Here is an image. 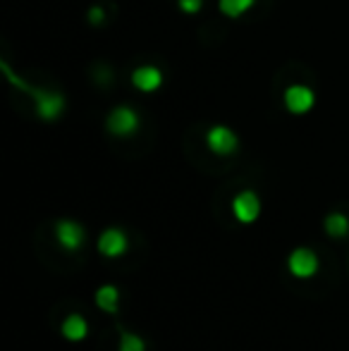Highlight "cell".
<instances>
[{"label":"cell","instance_id":"cell-6","mask_svg":"<svg viewBox=\"0 0 349 351\" xmlns=\"http://www.w3.org/2000/svg\"><path fill=\"white\" fill-rule=\"evenodd\" d=\"M56 237H58V244L67 251H77L82 249L84 244V227L80 222H72V220H60L56 225Z\"/></svg>","mask_w":349,"mask_h":351},{"label":"cell","instance_id":"cell-1","mask_svg":"<svg viewBox=\"0 0 349 351\" xmlns=\"http://www.w3.org/2000/svg\"><path fill=\"white\" fill-rule=\"evenodd\" d=\"M106 125L110 134L125 139V136H132L139 130V115H136V110H132L130 106H120V108H115V110H110Z\"/></svg>","mask_w":349,"mask_h":351},{"label":"cell","instance_id":"cell-2","mask_svg":"<svg viewBox=\"0 0 349 351\" xmlns=\"http://www.w3.org/2000/svg\"><path fill=\"white\" fill-rule=\"evenodd\" d=\"M34 108H36V115L41 117V120L53 122L65 110V98H62V93L38 88V91H34Z\"/></svg>","mask_w":349,"mask_h":351},{"label":"cell","instance_id":"cell-12","mask_svg":"<svg viewBox=\"0 0 349 351\" xmlns=\"http://www.w3.org/2000/svg\"><path fill=\"white\" fill-rule=\"evenodd\" d=\"M254 3H256V0H218V8L225 17L237 19V17H242L244 12H249V10L254 8Z\"/></svg>","mask_w":349,"mask_h":351},{"label":"cell","instance_id":"cell-16","mask_svg":"<svg viewBox=\"0 0 349 351\" xmlns=\"http://www.w3.org/2000/svg\"><path fill=\"white\" fill-rule=\"evenodd\" d=\"M103 19H106L103 8H91V10H88V22H91V24H101Z\"/></svg>","mask_w":349,"mask_h":351},{"label":"cell","instance_id":"cell-7","mask_svg":"<svg viewBox=\"0 0 349 351\" xmlns=\"http://www.w3.org/2000/svg\"><path fill=\"white\" fill-rule=\"evenodd\" d=\"M287 265H289V273H292L294 278H311V275L318 270V258L311 249H294L287 261Z\"/></svg>","mask_w":349,"mask_h":351},{"label":"cell","instance_id":"cell-15","mask_svg":"<svg viewBox=\"0 0 349 351\" xmlns=\"http://www.w3.org/2000/svg\"><path fill=\"white\" fill-rule=\"evenodd\" d=\"M177 5H180L182 12H186V14H196L201 8H204V0H177Z\"/></svg>","mask_w":349,"mask_h":351},{"label":"cell","instance_id":"cell-8","mask_svg":"<svg viewBox=\"0 0 349 351\" xmlns=\"http://www.w3.org/2000/svg\"><path fill=\"white\" fill-rule=\"evenodd\" d=\"M98 251H101L103 256H108V258L122 256L127 251V237H125V232L115 230V227L106 230L101 234V239H98Z\"/></svg>","mask_w":349,"mask_h":351},{"label":"cell","instance_id":"cell-13","mask_svg":"<svg viewBox=\"0 0 349 351\" xmlns=\"http://www.w3.org/2000/svg\"><path fill=\"white\" fill-rule=\"evenodd\" d=\"M326 232L330 237H345L349 232L347 215H342V213H330V215L326 217Z\"/></svg>","mask_w":349,"mask_h":351},{"label":"cell","instance_id":"cell-10","mask_svg":"<svg viewBox=\"0 0 349 351\" xmlns=\"http://www.w3.org/2000/svg\"><path fill=\"white\" fill-rule=\"evenodd\" d=\"M88 332V325L82 315H67L65 323H62V335H65L70 342H80L84 339Z\"/></svg>","mask_w":349,"mask_h":351},{"label":"cell","instance_id":"cell-9","mask_svg":"<svg viewBox=\"0 0 349 351\" xmlns=\"http://www.w3.org/2000/svg\"><path fill=\"white\" fill-rule=\"evenodd\" d=\"M132 84H134L139 91L151 93V91H156V88H160V84H163V72L154 65H141L132 72Z\"/></svg>","mask_w":349,"mask_h":351},{"label":"cell","instance_id":"cell-11","mask_svg":"<svg viewBox=\"0 0 349 351\" xmlns=\"http://www.w3.org/2000/svg\"><path fill=\"white\" fill-rule=\"evenodd\" d=\"M96 304H98V308H103L106 313H115L117 304H120V291L110 285L101 287V289L96 291Z\"/></svg>","mask_w":349,"mask_h":351},{"label":"cell","instance_id":"cell-14","mask_svg":"<svg viewBox=\"0 0 349 351\" xmlns=\"http://www.w3.org/2000/svg\"><path fill=\"white\" fill-rule=\"evenodd\" d=\"M120 351H146L144 339L136 337V335L122 332V337H120Z\"/></svg>","mask_w":349,"mask_h":351},{"label":"cell","instance_id":"cell-3","mask_svg":"<svg viewBox=\"0 0 349 351\" xmlns=\"http://www.w3.org/2000/svg\"><path fill=\"white\" fill-rule=\"evenodd\" d=\"M206 143H208V148L215 153V156H232L239 146V139L230 127L218 125V127H213V130H208Z\"/></svg>","mask_w":349,"mask_h":351},{"label":"cell","instance_id":"cell-4","mask_svg":"<svg viewBox=\"0 0 349 351\" xmlns=\"http://www.w3.org/2000/svg\"><path fill=\"white\" fill-rule=\"evenodd\" d=\"M316 103V93L311 91L309 86L304 84H294L285 91V108H287L292 115H304L309 112Z\"/></svg>","mask_w":349,"mask_h":351},{"label":"cell","instance_id":"cell-5","mask_svg":"<svg viewBox=\"0 0 349 351\" xmlns=\"http://www.w3.org/2000/svg\"><path fill=\"white\" fill-rule=\"evenodd\" d=\"M232 213L239 222L249 225V222L256 220L258 213H261V201H258V196L254 194V191H239L232 201Z\"/></svg>","mask_w":349,"mask_h":351}]
</instances>
